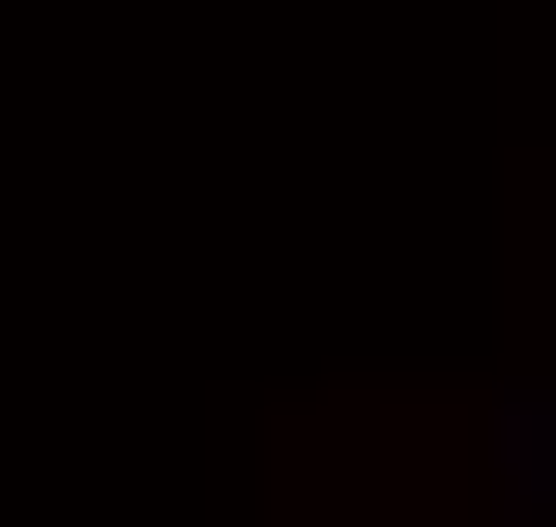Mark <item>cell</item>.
Segmentation results:
<instances>
[{
	"mask_svg": "<svg viewBox=\"0 0 556 527\" xmlns=\"http://www.w3.org/2000/svg\"><path fill=\"white\" fill-rule=\"evenodd\" d=\"M469 469H498V527H556V352L498 381V440H469Z\"/></svg>",
	"mask_w": 556,
	"mask_h": 527,
	"instance_id": "1",
	"label": "cell"
}]
</instances>
